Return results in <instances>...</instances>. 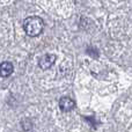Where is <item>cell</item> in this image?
I'll return each mask as SVG.
<instances>
[{"instance_id": "277c9868", "label": "cell", "mask_w": 132, "mask_h": 132, "mask_svg": "<svg viewBox=\"0 0 132 132\" xmlns=\"http://www.w3.org/2000/svg\"><path fill=\"white\" fill-rule=\"evenodd\" d=\"M13 71H14V66L9 62H4L0 65V75L4 78L9 77L13 73Z\"/></svg>"}, {"instance_id": "7a4b0ae2", "label": "cell", "mask_w": 132, "mask_h": 132, "mask_svg": "<svg viewBox=\"0 0 132 132\" xmlns=\"http://www.w3.org/2000/svg\"><path fill=\"white\" fill-rule=\"evenodd\" d=\"M56 62V56L53 53H46V55L42 56L41 59L38 62V65L42 70H49L50 67H52V65Z\"/></svg>"}, {"instance_id": "3957f363", "label": "cell", "mask_w": 132, "mask_h": 132, "mask_svg": "<svg viewBox=\"0 0 132 132\" xmlns=\"http://www.w3.org/2000/svg\"><path fill=\"white\" fill-rule=\"evenodd\" d=\"M74 105H75L74 101H73L71 97H67V96L62 97L59 100V108L63 110V111H65V112L71 111V110L74 108Z\"/></svg>"}, {"instance_id": "6da1fadb", "label": "cell", "mask_w": 132, "mask_h": 132, "mask_svg": "<svg viewBox=\"0 0 132 132\" xmlns=\"http://www.w3.org/2000/svg\"><path fill=\"white\" fill-rule=\"evenodd\" d=\"M44 28V22L38 16H29L23 21V29L30 37L38 36Z\"/></svg>"}]
</instances>
